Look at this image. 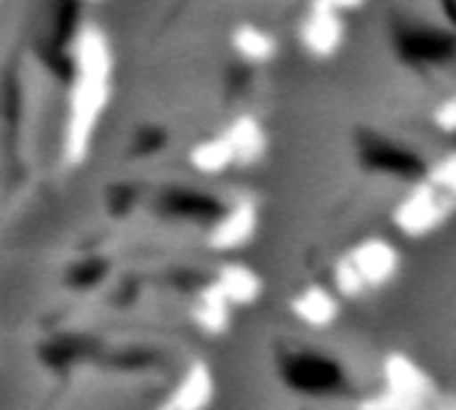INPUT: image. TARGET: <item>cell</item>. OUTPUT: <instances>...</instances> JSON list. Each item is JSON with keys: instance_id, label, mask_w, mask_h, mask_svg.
<instances>
[{"instance_id": "cell-1", "label": "cell", "mask_w": 456, "mask_h": 410, "mask_svg": "<svg viewBox=\"0 0 456 410\" xmlns=\"http://www.w3.org/2000/svg\"><path fill=\"white\" fill-rule=\"evenodd\" d=\"M289 382L297 387V390H305V392H329L339 384L342 374L334 363L323 360V358H315V355H305V358H297L291 366H289Z\"/></svg>"}]
</instances>
